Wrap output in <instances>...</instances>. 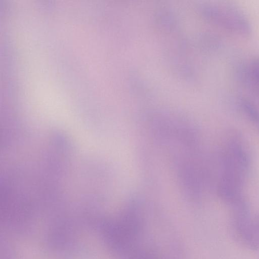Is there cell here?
I'll return each instance as SVG.
<instances>
[{"label": "cell", "mask_w": 259, "mask_h": 259, "mask_svg": "<svg viewBox=\"0 0 259 259\" xmlns=\"http://www.w3.org/2000/svg\"><path fill=\"white\" fill-rule=\"evenodd\" d=\"M212 13L214 20L225 29L243 35L250 33L251 27L246 17L235 7L221 5L214 8Z\"/></svg>", "instance_id": "1"}, {"label": "cell", "mask_w": 259, "mask_h": 259, "mask_svg": "<svg viewBox=\"0 0 259 259\" xmlns=\"http://www.w3.org/2000/svg\"><path fill=\"white\" fill-rule=\"evenodd\" d=\"M242 77L247 87L259 94V58L252 60L244 66Z\"/></svg>", "instance_id": "2"}, {"label": "cell", "mask_w": 259, "mask_h": 259, "mask_svg": "<svg viewBox=\"0 0 259 259\" xmlns=\"http://www.w3.org/2000/svg\"><path fill=\"white\" fill-rule=\"evenodd\" d=\"M242 107L246 114L259 127V111L254 106L246 102H243Z\"/></svg>", "instance_id": "3"}, {"label": "cell", "mask_w": 259, "mask_h": 259, "mask_svg": "<svg viewBox=\"0 0 259 259\" xmlns=\"http://www.w3.org/2000/svg\"><path fill=\"white\" fill-rule=\"evenodd\" d=\"M21 37H22V36H21ZM21 37H20V38ZM20 38H19V39ZM17 40H18V39H17ZM17 41H16V43H15V44L16 45V46L17 45H19V44H18L17 43H20V42H17ZM23 46H24V45H23ZM27 49H28V48H27ZM32 53H33V52H32ZM38 58H39V57H38ZM39 59H40V58H39ZM40 60H41V59H40Z\"/></svg>", "instance_id": "4"}]
</instances>
